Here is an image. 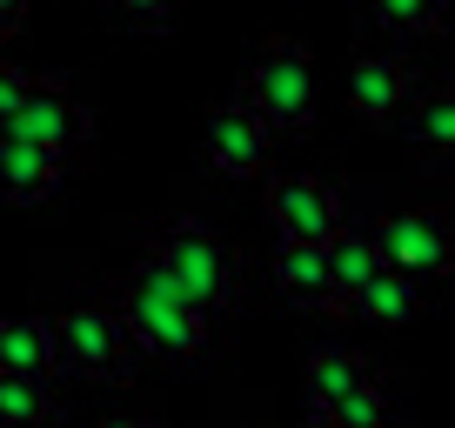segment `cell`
<instances>
[{"label":"cell","instance_id":"7a4b0ae2","mask_svg":"<svg viewBox=\"0 0 455 428\" xmlns=\"http://www.w3.org/2000/svg\"><path fill=\"white\" fill-rule=\"evenodd\" d=\"M114 308H121V321H128V335H134L141 355H174L181 361V355H201V348H208V314H201L148 255H141V268L121 281V301H114Z\"/></svg>","mask_w":455,"mask_h":428},{"label":"cell","instance_id":"7402d4cb","mask_svg":"<svg viewBox=\"0 0 455 428\" xmlns=\"http://www.w3.org/2000/svg\"><path fill=\"white\" fill-rule=\"evenodd\" d=\"M20 14H28V0H0V34L20 28Z\"/></svg>","mask_w":455,"mask_h":428},{"label":"cell","instance_id":"30bf717a","mask_svg":"<svg viewBox=\"0 0 455 428\" xmlns=\"http://www.w3.org/2000/svg\"><path fill=\"white\" fill-rule=\"evenodd\" d=\"M275 288H282L295 308H341L335 295V274H328V248H301V242H275V261H268Z\"/></svg>","mask_w":455,"mask_h":428},{"label":"cell","instance_id":"603a6c76","mask_svg":"<svg viewBox=\"0 0 455 428\" xmlns=\"http://www.w3.org/2000/svg\"><path fill=\"white\" fill-rule=\"evenodd\" d=\"M295 428H341V422H335V415H328V408H315V401H308V415H301Z\"/></svg>","mask_w":455,"mask_h":428},{"label":"cell","instance_id":"7c38bea8","mask_svg":"<svg viewBox=\"0 0 455 428\" xmlns=\"http://www.w3.org/2000/svg\"><path fill=\"white\" fill-rule=\"evenodd\" d=\"M68 174V161L47 155L34 141H14V134H0V201H47Z\"/></svg>","mask_w":455,"mask_h":428},{"label":"cell","instance_id":"44dd1931","mask_svg":"<svg viewBox=\"0 0 455 428\" xmlns=\"http://www.w3.org/2000/svg\"><path fill=\"white\" fill-rule=\"evenodd\" d=\"M94 428H155V422H148V415H100Z\"/></svg>","mask_w":455,"mask_h":428},{"label":"cell","instance_id":"2e32d148","mask_svg":"<svg viewBox=\"0 0 455 428\" xmlns=\"http://www.w3.org/2000/svg\"><path fill=\"white\" fill-rule=\"evenodd\" d=\"M402 128H409V141L428 147V155H455V87L422 94L409 115H402Z\"/></svg>","mask_w":455,"mask_h":428},{"label":"cell","instance_id":"d4e9b609","mask_svg":"<svg viewBox=\"0 0 455 428\" xmlns=\"http://www.w3.org/2000/svg\"><path fill=\"white\" fill-rule=\"evenodd\" d=\"M388 428H409V422H388Z\"/></svg>","mask_w":455,"mask_h":428},{"label":"cell","instance_id":"ac0fdd59","mask_svg":"<svg viewBox=\"0 0 455 428\" xmlns=\"http://www.w3.org/2000/svg\"><path fill=\"white\" fill-rule=\"evenodd\" d=\"M382 34H435L449 20V0H369Z\"/></svg>","mask_w":455,"mask_h":428},{"label":"cell","instance_id":"e0dca14e","mask_svg":"<svg viewBox=\"0 0 455 428\" xmlns=\"http://www.w3.org/2000/svg\"><path fill=\"white\" fill-rule=\"evenodd\" d=\"M47 415H54V388H47V382L0 375V428H41Z\"/></svg>","mask_w":455,"mask_h":428},{"label":"cell","instance_id":"ba28073f","mask_svg":"<svg viewBox=\"0 0 455 428\" xmlns=\"http://www.w3.org/2000/svg\"><path fill=\"white\" fill-rule=\"evenodd\" d=\"M268 147H275V134L248 115L242 100H235V107H214V115L201 121V161H208L221 181H255V174H268Z\"/></svg>","mask_w":455,"mask_h":428},{"label":"cell","instance_id":"5bb4252c","mask_svg":"<svg viewBox=\"0 0 455 428\" xmlns=\"http://www.w3.org/2000/svg\"><path fill=\"white\" fill-rule=\"evenodd\" d=\"M415 308H422V288H415L409 274H395V268H382L355 301H348V314H355V321H375V329H409Z\"/></svg>","mask_w":455,"mask_h":428},{"label":"cell","instance_id":"277c9868","mask_svg":"<svg viewBox=\"0 0 455 428\" xmlns=\"http://www.w3.org/2000/svg\"><path fill=\"white\" fill-rule=\"evenodd\" d=\"M134 355H141V348H134L121 308H108V301H74V308L54 314V361L68 375H87V382H128Z\"/></svg>","mask_w":455,"mask_h":428},{"label":"cell","instance_id":"8fae6325","mask_svg":"<svg viewBox=\"0 0 455 428\" xmlns=\"http://www.w3.org/2000/svg\"><path fill=\"white\" fill-rule=\"evenodd\" d=\"M54 321L47 314H0V375L54 382Z\"/></svg>","mask_w":455,"mask_h":428},{"label":"cell","instance_id":"9a60e30c","mask_svg":"<svg viewBox=\"0 0 455 428\" xmlns=\"http://www.w3.org/2000/svg\"><path fill=\"white\" fill-rule=\"evenodd\" d=\"M328 274H335V295L341 308L362 295V288L382 274V248H375V228H341L335 242H328Z\"/></svg>","mask_w":455,"mask_h":428},{"label":"cell","instance_id":"52a82bcc","mask_svg":"<svg viewBox=\"0 0 455 428\" xmlns=\"http://www.w3.org/2000/svg\"><path fill=\"white\" fill-rule=\"evenodd\" d=\"M268 221L282 242L328 248L348 221H341V194L322 174H268Z\"/></svg>","mask_w":455,"mask_h":428},{"label":"cell","instance_id":"4fadbf2b","mask_svg":"<svg viewBox=\"0 0 455 428\" xmlns=\"http://www.w3.org/2000/svg\"><path fill=\"white\" fill-rule=\"evenodd\" d=\"M369 361L355 355V348H341V342H315L308 348V395L315 408H335V401H348L355 388H369Z\"/></svg>","mask_w":455,"mask_h":428},{"label":"cell","instance_id":"d6986e66","mask_svg":"<svg viewBox=\"0 0 455 428\" xmlns=\"http://www.w3.org/2000/svg\"><path fill=\"white\" fill-rule=\"evenodd\" d=\"M328 415H335L341 428H388V395H382V388L369 382V388H355L348 401H335Z\"/></svg>","mask_w":455,"mask_h":428},{"label":"cell","instance_id":"ffe728a7","mask_svg":"<svg viewBox=\"0 0 455 428\" xmlns=\"http://www.w3.org/2000/svg\"><path fill=\"white\" fill-rule=\"evenodd\" d=\"M108 7H114V20H128V28H141V34H161L181 0H108Z\"/></svg>","mask_w":455,"mask_h":428},{"label":"cell","instance_id":"5b68a950","mask_svg":"<svg viewBox=\"0 0 455 428\" xmlns=\"http://www.w3.org/2000/svg\"><path fill=\"white\" fill-rule=\"evenodd\" d=\"M375 248H382V268L409 274L415 288L422 281H449V268H455V221H449V208L388 214L382 228H375Z\"/></svg>","mask_w":455,"mask_h":428},{"label":"cell","instance_id":"6da1fadb","mask_svg":"<svg viewBox=\"0 0 455 428\" xmlns=\"http://www.w3.org/2000/svg\"><path fill=\"white\" fill-rule=\"evenodd\" d=\"M148 261H155V268L168 274L208 321L221 308H235V281H242V268H235V248H228L208 221H195V214L161 221V228L148 234Z\"/></svg>","mask_w":455,"mask_h":428},{"label":"cell","instance_id":"8992f818","mask_svg":"<svg viewBox=\"0 0 455 428\" xmlns=\"http://www.w3.org/2000/svg\"><path fill=\"white\" fill-rule=\"evenodd\" d=\"M0 134H14V141H34V147H47V155H60L68 161L74 147L94 134V115H87L81 100L68 94L60 81H28V94L0 115Z\"/></svg>","mask_w":455,"mask_h":428},{"label":"cell","instance_id":"3957f363","mask_svg":"<svg viewBox=\"0 0 455 428\" xmlns=\"http://www.w3.org/2000/svg\"><path fill=\"white\" fill-rule=\"evenodd\" d=\"M242 107L268 134H308L315 128V60H308V47L288 41V34H268L255 47V60H248Z\"/></svg>","mask_w":455,"mask_h":428},{"label":"cell","instance_id":"9c48e42d","mask_svg":"<svg viewBox=\"0 0 455 428\" xmlns=\"http://www.w3.org/2000/svg\"><path fill=\"white\" fill-rule=\"evenodd\" d=\"M348 107H355L369 128H388V121L409 107V67H402L395 54H382V47L355 54V67H348Z\"/></svg>","mask_w":455,"mask_h":428},{"label":"cell","instance_id":"cb8c5ba5","mask_svg":"<svg viewBox=\"0 0 455 428\" xmlns=\"http://www.w3.org/2000/svg\"><path fill=\"white\" fill-rule=\"evenodd\" d=\"M0 74H7V54H0Z\"/></svg>","mask_w":455,"mask_h":428}]
</instances>
